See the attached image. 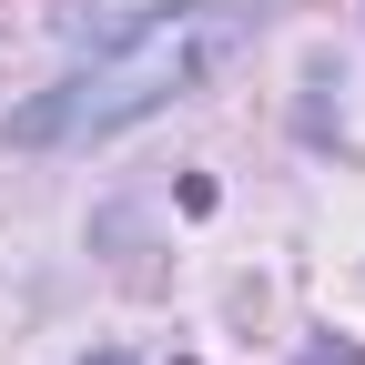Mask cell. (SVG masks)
I'll return each instance as SVG.
<instances>
[{
	"label": "cell",
	"instance_id": "6da1fadb",
	"mask_svg": "<svg viewBox=\"0 0 365 365\" xmlns=\"http://www.w3.org/2000/svg\"><path fill=\"white\" fill-rule=\"evenodd\" d=\"M254 31H264V0H163V11H143L112 51H91L51 91H31L11 112V153H91V143H112V132L153 122L163 102L203 91Z\"/></svg>",
	"mask_w": 365,
	"mask_h": 365
},
{
	"label": "cell",
	"instance_id": "7a4b0ae2",
	"mask_svg": "<svg viewBox=\"0 0 365 365\" xmlns=\"http://www.w3.org/2000/svg\"><path fill=\"white\" fill-rule=\"evenodd\" d=\"M304 365H355V355H345V345H314V355H304Z\"/></svg>",
	"mask_w": 365,
	"mask_h": 365
},
{
	"label": "cell",
	"instance_id": "3957f363",
	"mask_svg": "<svg viewBox=\"0 0 365 365\" xmlns=\"http://www.w3.org/2000/svg\"><path fill=\"white\" fill-rule=\"evenodd\" d=\"M91 365H132V355H91Z\"/></svg>",
	"mask_w": 365,
	"mask_h": 365
}]
</instances>
